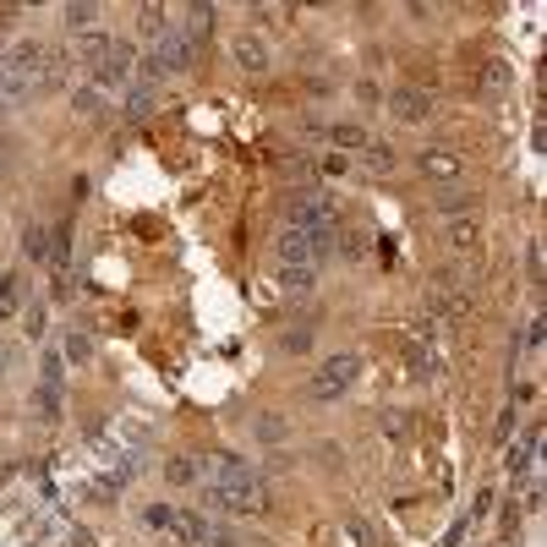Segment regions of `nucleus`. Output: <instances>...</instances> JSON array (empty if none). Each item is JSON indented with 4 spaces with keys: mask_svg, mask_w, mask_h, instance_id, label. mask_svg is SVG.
Listing matches in <instances>:
<instances>
[{
    "mask_svg": "<svg viewBox=\"0 0 547 547\" xmlns=\"http://www.w3.org/2000/svg\"><path fill=\"white\" fill-rule=\"evenodd\" d=\"M356 378H362V356H356V351H334L329 362L312 372L307 394H312V400H340V394L351 389Z\"/></svg>",
    "mask_w": 547,
    "mask_h": 547,
    "instance_id": "obj_3",
    "label": "nucleus"
},
{
    "mask_svg": "<svg viewBox=\"0 0 547 547\" xmlns=\"http://www.w3.org/2000/svg\"><path fill=\"white\" fill-rule=\"evenodd\" d=\"M50 230H44V225H28V230H22V252H28V258L33 263H50Z\"/></svg>",
    "mask_w": 547,
    "mask_h": 547,
    "instance_id": "obj_10",
    "label": "nucleus"
},
{
    "mask_svg": "<svg viewBox=\"0 0 547 547\" xmlns=\"http://www.w3.org/2000/svg\"><path fill=\"white\" fill-rule=\"evenodd\" d=\"M33 411H39L44 422H61V389H55V383H39V389H33Z\"/></svg>",
    "mask_w": 547,
    "mask_h": 547,
    "instance_id": "obj_12",
    "label": "nucleus"
},
{
    "mask_svg": "<svg viewBox=\"0 0 547 547\" xmlns=\"http://www.w3.org/2000/svg\"><path fill=\"white\" fill-rule=\"evenodd\" d=\"M132 66H137V50L126 39H115V50L104 55V66H93V93H121L126 83H132Z\"/></svg>",
    "mask_w": 547,
    "mask_h": 547,
    "instance_id": "obj_4",
    "label": "nucleus"
},
{
    "mask_svg": "<svg viewBox=\"0 0 547 547\" xmlns=\"http://www.w3.org/2000/svg\"><path fill=\"white\" fill-rule=\"evenodd\" d=\"M77 61H83V72H93V66H104V55L115 50V39L104 28H88V33H77Z\"/></svg>",
    "mask_w": 547,
    "mask_h": 547,
    "instance_id": "obj_9",
    "label": "nucleus"
},
{
    "mask_svg": "<svg viewBox=\"0 0 547 547\" xmlns=\"http://www.w3.org/2000/svg\"><path fill=\"white\" fill-rule=\"evenodd\" d=\"M143 526L176 547H236V531L219 515H197V509H181V504H148Z\"/></svg>",
    "mask_w": 547,
    "mask_h": 547,
    "instance_id": "obj_1",
    "label": "nucleus"
},
{
    "mask_svg": "<svg viewBox=\"0 0 547 547\" xmlns=\"http://www.w3.org/2000/svg\"><path fill=\"white\" fill-rule=\"evenodd\" d=\"M312 279H318V269H285V290H296V296H307Z\"/></svg>",
    "mask_w": 547,
    "mask_h": 547,
    "instance_id": "obj_21",
    "label": "nucleus"
},
{
    "mask_svg": "<svg viewBox=\"0 0 547 547\" xmlns=\"http://www.w3.org/2000/svg\"><path fill=\"white\" fill-rule=\"evenodd\" d=\"M17 312H22V279L0 274V318H17Z\"/></svg>",
    "mask_w": 547,
    "mask_h": 547,
    "instance_id": "obj_13",
    "label": "nucleus"
},
{
    "mask_svg": "<svg viewBox=\"0 0 547 547\" xmlns=\"http://www.w3.org/2000/svg\"><path fill=\"white\" fill-rule=\"evenodd\" d=\"M285 225L301 230V236L323 241V247H334V230H340V208H334L329 192H296L285 208Z\"/></svg>",
    "mask_w": 547,
    "mask_h": 547,
    "instance_id": "obj_2",
    "label": "nucleus"
},
{
    "mask_svg": "<svg viewBox=\"0 0 547 547\" xmlns=\"http://www.w3.org/2000/svg\"><path fill=\"white\" fill-rule=\"evenodd\" d=\"M416 170H422V181H433V186H460L465 181V159L455 154V148H422V154H416Z\"/></svg>",
    "mask_w": 547,
    "mask_h": 547,
    "instance_id": "obj_6",
    "label": "nucleus"
},
{
    "mask_svg": "<svg viewBox=\"0 0 547 547\" xmlns=\"http://www.w3.org/2000/svg\"><path fill=\"white\" fill-rule=\"evenodd\" d=\"M389 110H394V121H400V126H422V121H433V93H422V88H394Z\"/></svg>",
    "mask_w": 547,
    "mask_h": 547,
    "instance_id": "obj_8",
    "label": "nucleus"
},
{
    "mask_svg": "<svg viewBox=\"0 0 547 547\" xmlns=\"http://www.w3.org/2000/svg\"><path fill=\"white\" fill-rule=\"evenodd\" d=\"M61 340H66V345H61L66 362H88V356H93V340H88V334H77V329H72V334H61Z\"/></svg>",
    "mask_w": 547,
    "mask_h": 547,
    "instance_id": "obj_18",
    "label": "nucleus"
},
{
    "mask_svg": "<svg viewBox=\"0 0 547 547\" xmlns=\"http://www.w3.org/2000/svg\"><path fill=\"white\" fill-rule=\"evenodd\" d=\"M137 28H143V39H159V33L170 28L165 6H143V11H137Z\"/></svg>",
    "mask_w": 547,
    "mask_h": 547,
    "instance_id": "obj_15",
    "label": "nucleus"
},
{
    "mask_svg": "<svg viewBox=\"0 0 547 547\" xmlns=\"http://www.w3.org/2000/svg\"><path fill=\"white\" fill-rule=\"evenodd\" d=\"M0 372H6V356H0Z\"/></svg>",
    "mask_w": 547,
    "mask_h": 547,
    "instance_id": "obj_23",
    "label": "nucleus"
},
{
    "mask_svg": "<svg viewBox=\"0 0 547 547\" xmlns=\"http://www.w3.org/2000/svg\"><path fill=\"white\" fill-rule=\"evenodd\" d=\"M230 55H236V66H241L247 77H263V72H269V44H263L258 28H241L236 39H230Z\"/></svg>",
    "mask_w": 547,
    "mask_h": 547,
    "instance_id": "obj_7",
    "label": "nucleus"
},
{
    "mask_svg": "<svg viewBox=\"0 0 547 547\" xmlns=\"http://www.w3.org/2000/svg\"><path fill=\"white\" fill-rule=\"evenodd\" d=\"M66 28H72V39H77V33H88V28H99V11H93V6H66Z\"/></svg>",
    "mask_w": 547,
    "mask_h": 547,
    "instance_id": "obj_17",
    "label": "nucleus"
},
{
    "mask_svg": "<svg viewBox=\"0 0 547 547\" xmlns=\"http://www.w3.org/2000/svg\"><path fill=\"white\" fill-rule=\"evenodd\" d=\"M449 247H455V252H476V247H482L476 219H455V225H449Z\"/></svg>",
    "mask_w": 547,
    "mask_h": 547,
    "instance_id": "obj_11",
    "label": "nucleus"
},
{
    "mask_svg": "<svg viewBox=\"0 0 547 547\" xmlns=\"http://www.w3.org/2000/svg\"><path fill=\"white\" fill-rule=\"evenodd\" d=\"M165 476H170L176 487H192L197 476H203V465H197L192 455H176V460H170V471H165Z\"/></svg>",
    "mask_w": 547,
    "mask_h": 547,
    "instance_id": "obj_16",
    "label": "nucleus"
},
{
    "mask_svg": "<svg viewBox=\"0 0 547 547\" xmlns=\"http://www.w3.org/2000/svg\"><path fill=\"white\" fill-rule=\"evenodd\" d=\"M148 110H154V104H148V93L143 88H132V93H126V104H121V115H132V121H143V115Z\"/></svg>",
    "mask_w": 547,
    "mask_h": 547,
    "instance_id": "obj_20",
    "label": "nucleus"
},
{
    "mask_svg": "<svg viewBox=\"0 0 547 547\" xmlns=\"http://www.w3.org/2000/svg\"><path fill=\"white\" fill-rule=\"evenodd\" d=\"M318 170H323V176H345V170H351V159H345V154H323Z\"/></svg>",
    "mask_w": 547,
    "mask_h": 547,
    "instance_id": "obj_22",
    "label": "nucleus"
},
{
    "mask_svg": "<svg viewBox=\"0 0 547 547\" xmlns=\"http://www.w3.org/2000/svg\"><path fill=\"white\" fill-rule=\"evenodd\" d=\"M274 252H279V263H285V269H318L334 247H323V241H312V236H301V230L285 225V230H279V241H274Z\"/></svg>",
    "mask_w": 547,
    "mask_h": 547,
    "instance_id": "obj_5",
    "label": "nucleus"
},
{
    "mask_svg": "<svg viewBox=\"0 0 547 547\" xmlns=\"http://www.w3.org/2000/svg\"><path fill=\"white\" fill-rule=\"evenodd\" d=\"M367 165H372V176H389V170H394V148L367 143Z\"/></svg>",
    "mask_w": 547,
    "mask_h": 547,
    "instance_id": "obj_19",
    "label": "nucleus"
},
{
    "mask_svg": "<svg viewBox=\"0 0 547 547\" xmlns=\"http://www.w3.org/2000/svg\"><path fill=\"white\" fill-rule=\"evenodd\" d=\"M329 143H334V154H345V148H367V132L356 121H345V126H329Z\"/></svg>",
    "mask_w": 547,
    "mask_h": 547,
    "instance_id": "obj_14",
    "label": "nucleus"
}]
</instances>
